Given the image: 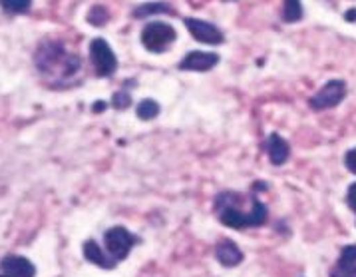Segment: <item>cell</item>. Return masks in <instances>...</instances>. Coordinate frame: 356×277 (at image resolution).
I'll use <instances>...</instances> for the list:
<instances>
[{
	"instance_id": "obj_15",
	"label": "cell",
	"mask_w": 356,
	"mask_h": 277,
	"mask_svg": "<svg viewBox=\"0 0 356 277\" xmlns=\"http://www.w3.org/2000/svg\"><path fill=\"white\" fill-rule=\"evenodd\" d=\"M159 112H161L159 104H157L156 100H149V98L142 100V102L138 104V108H136V114H138V118L143 120V122L157 118L159 116Z\"/></svg>"
},
{
	"instance_id": "obj_11",
	"label": "cell",
	"mask_w": 356,
	"mask_h": 277,
	"mask_svg": "<svg viewBox=\"0 0 356 277\" xmlns=\"http://www.w3.org/2000/svg\"><path fill=\"white\" fill-rule=\"evenodd\" d=\"M330 277H356V246H346L342 249Z\"/></svg>"
},
{
	"instance_id": "obj_16",
	"label": "cell",
	"mask_w": 356,
	"mask_h": 277,
	"mask_svg": "<svg viewBox=\"0 0 356 277\" xmlns=\"http://www.w3.org/2000/svg\"><path fill=\"white\" fill-rule=\"evenodd\" d=\"M0 8L8 15H26L32 8V0H0Z\"/></svg>"
},
{
	"instance_id": "obj_18",
	"label": "cell",
	"mask_w": 356,
	"mask_h": 277,
	"mask_svg": "<svg viewBox=\"0 0 356 277\" xmlns=\"http://www.w3.org/2000/svg\"><path fill=\"white\" fill-rule=\"evenodd\" d=\"M88 22L94 26H104L108 22V10L104 6H94L88 15Z\"/></svg>"
},
{
	"instance_id": "obj_12",
	"label": "cell",
	"mask_w": 356,
	"mask_h": 277,
	"mask_svg": "<svg viewBox=\"0 0 356 277\" xmlns=\"http://www.w3.org/2000/svg\"><path fill=\"white\" fill-rule=\"evenodd\" d=\"M84 258L88 262H92L94 265H98L102 269H114L118 263L110 258V253L102 251L96 239H88L84 244Z\"/></svg>"
},
{
	"instance_id": "obj_1",
	"label": "cell",
	"mask_w": 356,
	"mask_h": 277,
	"mask_svg": "<svg viewBox=\"0 0 356 277\" xmlns=\"http://www.w3.org/2000/svg\"><path fill=\"white\" fill-rule=\"evenodd\" d=\"M213 212L217 219L231 230H245L263 225L269 212L257 196V191H219L213 200Z\"/></svg>"
},
{
	"instance_id": "obj_5",
	"label": "cell",
	"mask_w": 356,
	"mask_h": 277,
	"mask_svg": "<svg viewBox=\"0 0 356 277\" xmlns=\"http://www.w3.org/2000/svg\"><path fill=\"white\" fill-rule=\"evenodd\" d=\"M90 60L96 68V74L102 78L112 76L118 68V58H115L114 50L104 38H94L90 42Z\"/></svg>"
},
{
	"instance_id": "obj_3",
	"label": "cell",
	"mask_w": 356,
	"mask_h": 277,
	"mask_svg": "<svg viewBox=\"0 0 356 277\" xmlns=\"http://www.w3.org/2000/svg\"><path fill=\"white\" fill-rule=\"evenodd\" d=\"M104 244H106V249H108L110 258H112L115 263H120L128 258L131 248L138 244V237L134 234H129L126 228L115 225V228L106 232V235H104Z\"/></svg>"
},
{
	"instance_id": "obj_10",
	"label": "cell",
	"mask_w": 356,
	"mask_h": 277,
	"mask_svg": "<svg viewBox=\"0 0 356 277\" xmlns=\"http://www.w3.org/2000/svg\"><path fill=\"white\" fill-rule=\"evenodd\" d=\"M215 260L221 263L223 267H235L243 262V251L239 246L231 239H221L215 246Z\"/></svg>"
},
{
	"instance_id": "obj_7",
	"label": "cell",
	"mask_w": 356,
	"mask_h": 277,
	"mask_svg": "<svg viewBox=\"0 0 356 277\" xmlns=\"http://www.w3.org/2000/svg\"><path fill=\"white\" fill-rule=\"evenodd\" d=\"M187 30L191 32V36L197 40V42L203 44H211V46H217L225 40L223 32L217 29L211 22H205V20H200V18H184Z\"/></svg>"
},
{
	"instance_id": "obj_13",
	"label": "cell",
	"mask_w": 356,
	"mask_h": 277,
	"mask_svg": "<svg viewBox=\"0 0 356 277\" xmlns=\"http://www.w3.org/2000/svg\"><path fill=\"white\" fill-rule=\"evenodd\" d=\"M267 154L271 158V164L275 166H283L289 160V154H291V148L286 144V140L279 134H271L267 138Z\"/></svg>"
},
{
	"instance_id": "obj_14",
	"label": "cell",
	"mask_w": 356,
	"mask_h": 277,
	"mask_svg": "<svg viewBox=\"0 0 356 277\" xmlns=\"http://www.w3.org/2000/svg\"><path fill=\"white\" fill-rule=\"evenodd\" d=\"M154 15H173V8L168 2H145V4H140L138 8H134L136 18H145V16Z\"/></svg>"
},
{
	"instance_id": "obj_23",
	"label": "cell",
	"mask_w": 356,
	"mask_h": 277,
	"mask_svg": "<svg viewBox=\"0 0 356 277\" xmlns=\"http://www.w3.org/2000/svg\"><path fill=\"white\" fill-rule=\"evenodd\" d=\"M0 277H13V276H8V274H0Z\"/></svg>"
},
{
	"instance_id": "obj_6",
	"label": "cell",
	"mask_w": 356,
	"mask_h": 277,
	"mask_svg": "<svg viewBox=\"0 0 356 277\" xmlns=\"http://www.w3.org/2000/svg\"><path fill=\"white\" fill-rule=\"evenodd\" d=\"M344 94H346V84L342 80H330L314 94L309 104L314 110H328L339 106L344 100Z\"/></svg>"
},
{
	"instance_id": "obj_4",
	"label": "cell",
	"mask_w": 356,
	"mask_h": 277,
	"mask_svg": "<svg viewBox=\"0 0 356 277\" xmlns=\"http://www.w3.org/2000/svg\"><path fill=\"white\" fill-rule=\"evenodd\" d=\"M175 36L177 34H175L173 26L156 20V22L145 24V29L142 32V44L149 52H163L175 40Z\"/></svg>"
},
{
	"instance_id": "obj_8",
	"label": "cell",
	"mask_w": 356,
	"mask_h": 277,
	"mask_svg": "<svg viewBox=\"0 0 356 277\" xmlns=\"http://www.w3.org/2000/svg\"><path fill=\"white\" fill-rule=\"evenodd\" d=\"M219 64V54L215 52H203V50H193L189 52L186 58L179 62V70L187 72H207Z\"/></svg>"
},
{
	"instance_id": "obj_17",
	"label": "cell",
	"mask_w": 356,
	"mask_h": 277,
	"mask_svg": "<svg viewBox=\"0 0 356 277\" xmlns=\"http://www.w3.org/2000/svg\"><path fill=\"white\" fill-rule=\"evenodd\" d=\"M302 18V6L299 0H285V8H283V20L285 22H299Z\"/></svg>"
},
{
	"instance_id": "obj_21",
	"label": "cell",
	"mask_w": 356,
	"mask_h": 277,
	"mask_svg": "<svg viewBox=\"0 0 356 277\" xmlns=\"http://www.w3.org/2000/svg\"><path fill=\"white\" fill-rule=\"evenodd\" d=\"M346 204H348V207H350V209L356 214V184H353V186L348 188V193H346Z\"/></svg>"
},
{
	"instance_id": "obj_2",
	"label": "cell",
	"mask_w": 356,
	"mask_h": 277,
	"mask_svg": "<svg viewBox=\"0 0 356 277\" xmlns=\"http://www.w3.org/2000/svg\"><path fill=\"white\" fill-rule=\"evenodd\" d=\"M34 64L38 74L54 88L70 86L82 70V58L58 40H44L34 52Z\"/></svg>"
},
{
	"instance_id": "obj_19",
	"label": "cell",
	"mask_w": 356,
	"mask_h": 277,
	"mask_svg": "<svg viewBox=\"0 0 356 277\" xmlns=\"http://www.w3.org/2000/svg\"><path fill=\"white\" fill-rule=\"evenodd\" d=\"M112 106L115 110H126L131 106V96L128 92H115L114 98H112Z\"/></svg>"
},
{
	"instance_id": "obj_9",
	"label": "cell",
	"mask_w": 356,
	"mask_h": 277,
	"mask_svg": "<svg viewBox=\"0 0 356 277\" xmlns=\"http://www.w3.org/2000/svg\"><path fill=\"white\" fill-rule=\"evenodd\" d=\"M0 271L8 274L13 277H34L36 276V267L34 263L22 258V255H4L0 260Z\"/></svg>"
},
{
	"instance_id": "obj_20",
	"label": "cell",
	"mask_w": 356,
	"mask_h": 277,
	"mask_svg": "<svg viewBox=\"0 0 356 277\" xmlns=\"http://www.w3.org/2000/svg\"><path fill=\"white\" fill-rule=\"evenodd\" d=\"M344 166L348 168V172L356 174V148L346 152V156H344Z\"/></svg>"
},
{
	"instance_id": "obj_22",
	"label": "cell",
	"mask_w": 356,
	"mask_h": 277,
	"mask_svg": "<svg viewBox=\"0 0 356 277\" xmlns=\"http://www.w3.org/2000/svg\"><path fill=\"white\" fill-rule=\"evenodd\" d=\"M104 108H106V104H104V102L94 104V110H96V112H98V110H104Z\"/></svg>"
}]
</instances>
